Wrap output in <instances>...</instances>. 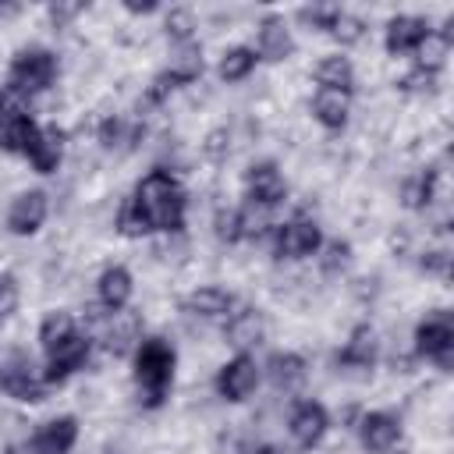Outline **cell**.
Instances as JSON below:
<instances>
[{
    "mask_svg": "<svg viewBox=\"0 0 454 454\" xmlns=\"http://www.w3.org/2000/svg\"><path fill=\"white\" fill-rule=\"evenodd\" d=\"M149 231H181L184 227V192L167 170H153L138 181L131 195Z\"/></svg>",
    "mask_w": 454,
    "mask_h": 454,
    "instance_id": "obj_1",
    "label": "cell"
},
{
    "mask_svg": "<svg viewBox=\"0 0 454 454\" xmlns=\"http://www.w3.org/2000/svg\"><path fill=\"white\" fill-rule=\"evenodd\" d=\"M174 362H177V355L163 337L138 340V348H135V383H138V394L149 408L163 404V397L170 390V380H174Z\"/></svg>",
    "mask_w": 454,
    "mask_h": 454,
    "instance_id": "obj_2",
    "label": "cell"
},
{
    "mask_svg": "<svg viewBox=\"0 0 454 454\" xmlns=\"http://www.w3.org/2000/svg\"><path fill=\"white\" fill-rule=\"evenodd\" d=\"M53 78H57V57L50 50H21L11 60L7 89L18 96H32V92L50 89Z\"/></svg>",
    "mask_w": 454,
    "mask_h": 454,
    "instance_id": "obj_3",
    "label": "cell"
},
{
    "mask_svg": "<svg viewBox=\"0 0 454 454\" xmlns=\"http://www.w3.org/2000/svg\"><path fill=\"white\" fill-rule=\"evenodd\" d=\"M245 192H248V206H259V209H273L287 199V181L284 174L277 170V163H252L245 170Z\"/></svg>",
    "mask_w": 454,
    "mask_h": 454,
    "instance_id": "obj_4",
    "label": "cell"
},
{
    "mask_svg": "<svg viewBox=\"0 0 454 454\" xmlns=\"http://www.w3.org/2000/svg\"><path fill=\"white\" fill-rule=\"evenodd\" d=\"M319 245H323V234H319L316 220H305V216H294V220L280 223L277 227V241H273L280 259H305Z\"/></svg>",
    "mask_w": 454,
    "mask_h": 454,
    "instance_id": "obj_5",
    "label": "cell"
},
{
    "mask_svg": "<svg viewBox=\"0 0 454 454\" xmlns=\"http://www.w3.org/2000/svg\"><path fill=\"white\" fill-rule=\"evenodd\" d=\"M415 348H419V355H426V358L436 362L440 369H450V362H454V326H450L443 316L419 323V330H415Z\"/></svg>",
    "mask_w": 454,
    "mask_h": 454,
    "instance_id": "obj_6",
    "label": "cell"
},
{
    "mask_svg": "<svg viewBox=\"0 0 454 454\" xmlns=\"http://www.w3.org/2000/svg\"><path fill=\"white\" fill-rule=\"evenodd\" d=\"M89 358V337L71 333L64 344H57L53 351H46V372L43 383H64L67 376H74Z\"/></svg>",
    "mask_w": 454,
    "mask_h": 454,
    "instance_id": "obj_7",
    "label": "cell"
},
{
    "mask_svg": "<svg viewBox=\"0 0 454 454\" xmlns=\"http://www.w3.org/2000/svg\"><path fill=\"white\" fill-rule=\"evenodd\" d=\"M259 383V369H255V358L248 355H234L220 372H216V394L223 401H245Z\"/></svg>",
    "mask_w": 454,
    "mask_h": 454,
    "instance_id": "obj_8",
    "label": "cell"
},
{
    "mask_svg": "<svg viewBox=\"0 0 454 454\" xmlns=\"http://www.w3.org/2000/svg\"><path fill=\"white\" fill-rule=\"evenodd\" d=\"M43 390H46V383L32 376L28 358H11L0 365V394L25 401V404H35V401H43Z\"/></svg>",
    "mask_w": 454,
    "mask_h": 454,
    "instance_id": "obj_9",
    "label": "cell"
},
{
    "mask_svg": "<svg viewBox=\"0 0 454 454\" xmlns=\"http://www.w3.org/2000/svg\"><path fill=\"white\" fill-rule=\"evenodd\" d=\"M46 209H50V202H46V195H43L39 188L21 192V195L11 202V209H7V231L18 234V238L35 234V231L43 227V220H46Z\"/></svg>",
    "mask_w": 454,
    "mask_h": 454,
    "instance_id": "obj_10",
    "label": "cell"
},
{
    "mask_svg": "<svg viewBox=\"0 0 454 454\" xmlns=\"http://www.w3.org/2000/svg\"><path fill=\"white\" fill-rule=\"evenodd\" d=\"M287 429H291L294 443L316 447V443L326 436V429H330V415H326V408H323L319 401H301V404L291 411Z\"/></svg>",
    "mask_w": 454,
    "mask_h": 454,
    "instance_id": "obj_11",
    "label": "cell"
},
{
    "mask_svg": "<svg viewBox=\"0 0 454 454\" xmlns=\"http://www.w3.org/2000/svg\"><path fill=\"white\" fill-rule=\"evenodd\" d=\"M433 28H429V21L426 18H419V14H397V18H390L387 21V53H415L422 43H426V35H429Z\"/></svg>",
    "mask_w": 454,
    "mask_h": 454,
    "instance_id": "obj_12",
    "label": "cell"
},
{
    "mask_svg": "<svg viewBox=\"0 0 454 454\" xmlns=\"http://www.w3.org/2000/svg\"><path fill=\"white\" fill-rule=\"evenodd\" d=\"M74 440H78V422H74L71 415H60V419H53V422H46V426L25 443V450H28V454H67V450L74 447Z\"/></svg>",
    "mask_w": 454,
    "mask_h": 454,
    "instance_id": "obj_13",
    "label": "cell"
},
{
    "mask_svg": "<svg viewBox=\"0 0 454 454\" xmlns=\"http://www.w3.org/2000/svg\"><path fill=\"white\" fill-rule=\"evenodd\" d=\"M358 440H362L365 450L387 454V450L401 440V422H397L394 415H387V411H369V415H362V422H358Z\"/></svg>",
    "mask_w": 454,
    "mask_h": 454,
    "instance_id": "obj_14",
    "label": "cell"
},
{
    "mask_svg": "<svg viewBox=\"0 0 454 454\" xmlns=\"http://www.w3.org/2000/svg\"><path fill=\"white\" fill-rule=\"evenodd\" d=\"M231 305H234V298L223 287H199V291H192L184 298V312L199 316V319H223L227 323Z\"/></svg>",
    "mask_w": 454,
    "mask_h": 454,
    "instance_id": "obj_15",
    "label": "cell"
},
{
    "mask_svg": "<svg viewBox=\"0 0 454 454\" xmlns=\"http://www.w3.org/2000/svg\"><path fill=\"white\" fill-rule=\"evenodd\" d=\"M99 301H103V309L106 312H121L124 305H128V298H131V273L124 270V266H106L103 273H99Z\"/></svg>",
    "mask_w": 454,
    "mask_h": 454,
    "instance_id": "obj_16",
    "label": "cell"
},
{
    "mask_svg": "<svg viewBox=\"0 0 454 454\" xmlns=\"http://www.w3.org/2000/svg\"><path fill=\"white\" fill-rule=\"evenodd\" d=\"M348 99H351V92L316 89V99H312V114H316V121H319L323 128H330V131L344 128V121H348Z\"/></svg>",
    "mask_w": 454,
    "mask_h": 454,
    "instance_id": "obj_17",
    "label": "cell"
},
{
    "mask_svg": "<svg viewBox=\"0 0 454 454\" xmlns=\"http://www.w3.org/2000/svg\"><path fill=\"white\" fill-rule=\"evenodd\" d=\"M266 372H270V383L277 390H294L301 387L305 380V358L294 355V351H277L270 362H266Z\"/></svg>",
    "mask_w": 454,
    "mask_h": 454,
    "instance_id": "obj_18",
    "label": "cell"
},
{
    "mask_svg": "<svg viewBox=\"0 0 454 454\" xmlns=\"http://www.w3.org/2000/svg\"><path fill=\"white\" fill-rule=\"evenodd\" d=\"M291 50H294V43H291V32H287L284 18H266L259 25V50L255 53L266 57V60H284Z\"/></svg>",
    "mask_w": 454,
    "mask_h": 454,
    "instance_id": "obj_19",
    "label": "cell"
},
{
    "mask_svg": "<svg viewBox=\"0 0 454 454\" xmlns=\"http://www.w3.org/2000/svg\"><path fill=\"white\" fill-rule=\"evenodd\" d=\"M316 85L319 89H337V92H351V85H355V67H351V60L348 57H323L319 64H316Z\"/></svg>",
    "mask_w": 454,
    "mask_h": 454,
    "instance_id": "obj_20",
    "label": "cell"
},
{
    "mask_svg": "<svg viewBox=\"0 0 454 454\" xmlns=\"http://www.w3.org/2000/svg\"><path fill=\"white\" fill-rule=\"evenodd\" d=\"M110 330H106V351L110 355H124L131 348H138V316L135 312H110Z\"/></svg>",
    "mask_w": 454,
    "mask_h": 454,
    "instance_id": "obj_21",
    "label": "cell"
},
{
    "mask_svg": "<svg viewBox=\"0 0 454 454\" xmlns=\"http://www.w3.org/2000/svg\"><path fill=\"white\" fill-rule=\"evenodd\" d=\"M372 358H376V340H372V330H369V326H358V330L348 337L344 351L337 355V362H340L344 369H372Z\"/></svg>",
    "mask_w": 454,
    "mask_h": 454,
    "instance_id": "obj_22",
    "label": "cell"
},
{
    "mask_svg": "<svg viewBox=\"0 0 454 454\" xmlns=\"http://www.w3.org/2000/svg\"><path fill=\"white\" fill-rule=\"evenodd\" d=\"M262 333V323H259V312L255 309H241V312H231L227 316V340L234 348H245V344H255Z\"/></svg>",
    "mask_w": 454,
    "mask_h": 454,
    "instance_id": "obj_23",
    "label": "cell"
},
{
    "mask_svg": "<svg viewBox=\"0 0 454 454\" xmlns=\"http://www.w3.org/2000/svg\"><path fill=\"white\" fill-rule=\"evenodd\" d=\"M71 333H74V319H71L64 309L46 312V316H43V323H39V344H43L46 351H53L57 344H64Z\"/></svg>",
    "mask_w": 454,
    "mask_h": 454,
    "instance_id": "obj_24",
    "label": "cell"
},
{
    "mask_svg": "<svg viewBox=\"0 0 454 454\" xmlns=\"http://www.w3.org/2000/svg\"><path fill=\"white\" fill-rule=\"evenodd\" d=\"M255 60H259V53H255L252 46H234V50H227L223 60H220V78H223V82H241V78L252 74Z\"/></svg>",
    "mask_w": 454,
    "mask_h": 454,
    "instance_id": "obj_25",
    "label": "cell"
},
{
    "mask_svg": "<svg viewBox=\"0 0 454 454\" xmlns=\"http://www.w3.org/2000/svg\"><path fill=\"white\" fill-rule=\"evenodd\" d=\"M60 153H64V145H60V131H57V128H43V138H39V145H35V153H32L28 163H32L39 174H50V170H57Z\"/></svg>",
    "mask_w": 454,
    "mask_h": 454,
    "instance_id": "obj_26",
    "label": "cell"
},
{
    "mask_svg": "<svg viewBox=\"0 0 454 454\" xmlns=\"http://www.w3.org/2000/svg\"><path fill=\"white\" fill-rule=\"evenodd\" d=\"M447 50H450V35H443V32H436V28H433V32L426 35V43L415 50V53H419V67L436 74V67L443 64Z\"/></svg>",
    "mask_w": 454,
    "mask_h": 454,
    "instance_id": "obj_27",
    "label": "cell"
},
{
    "mask_svg": "<svg viewBox=\"0 0 454 454\" xmlns=\"http://www.w3.org/2000/svg\"><path fill=\"white\" fill-rule=\"evenodd\" d=\"M433 195H436V170H422L415 181L404 184V206H411V209H426L433 202Z\"/></svg>",
    "mask_w": 454,
    "mask_h": 454,
    "instance_id": "obj_28",
    "label": "cell"
},
{
    "mask_svg": "<svg viewBox=\"0 0 454 454\" xmlns=\"http://www.w3.org/2000/svg\"><path fill=\"white\" fill-rule=\"evenodd\" d=\"M362 32H365L362 18H355V14H348V11H340V14H337V21L330 25V35H333L340 46H348V43H358V39H362Z\"/></svg>",
    "mask_w": 454,
    "mask_h": 454,
    "instance_id": "obj_29",
    "label": "cell"
},
{
    "mask_svg": "<svg viewBox=\"0 0 454 454\" xmlns=\"http://www.w3.org/2000/svg\"><path fill=\"white\" fill-rule=\"evenodd\" d=\"M117 231H121L124 238H142V234H153V231L145 227V220H142V213L135 209V202H131V199H124V206H121V213H117Z\"/></svg>",
    "mask_w": 454,
    "mask_h": 454,
    "instance_id": "obj_30",
    "label": "cell"
},
{
    "mask_svg": "<svg viewBox=\"0 0 454 454\" xmlns=\"http://www.w3.org/2000/svg\"><path fill=\"white\" fill-rule=\"evenodd\" d=\"M192 28H195V18H192V11H184V7H174V11L167 14V35H170V39H177V43H188V39H192Z\"/></svg>",
    "mask_w": 454,
    "mask_h": 454,
    "instance_id": "obj_31",
    "label": "cell"
},
{
    "mask_svg": "<svg viewBox=\"0 0 454 454\" xmlns=\"http://www.w3.org/2000/svg\"><path fill=\"white\" fill-rule=\"evenodd\" d=\"M216 238L220 241H238L241 238V216H238V209H220L216 213Z\"/></svg>",
    "mask_w": 454,
    "mask_h": 454,
    "instance_id": "obj_32",
    "label": "cell"
},
{
    "mask_svg": "<svg viewBox=\"0 0 454 454\" xmlns=\"http://www.w3.org/2000/svg\"><path fill=\"white\" fill-rule=\"evenodd\" d=\"M337 14H340V7H301V21L312 28H323V32H330Z\"/></svg>",
    "mask_w": 454,
    "mask_h": 454,
    "instance_id": "obj_33",
    "label": "cell"
},
{
    "mask_svg": "<svg viewBox=\"0 0 454 454\" xmlns=\"http://www.w3.org/2000/svg\"><path fill=\"white\" fill-rule=\"evenodd\" d=\"M14 305H18V284H14V277H0V323L14 312Z\"/></svg>",
    "mask_w": 454,
    "mask_h": 454,
    "instance_id": "obj_34",
    "label": "cell"
},
{
    "mask_svg": "<svg viewBox=\"0 0 454 454\" xmlns=\"http://www.w3.org/2000/svg\"><path fill=\"white\" fill-rule=\"evenodd\" d=\"M348 255H351V245L348 241H333L330 248H326V273H333L337 266H348Z\"/></svg>",
    "mask_w": 454,
    "mask_h": 454,
    "instance_id": "obj_35",
    "label": "cell"
},
{
    "mask_svg": "<svg viewBox=\"0 0 454 454\" xmlns=\"http://www.w3.org/2000/svg\"><path fill=\"white\" fill-rule=\"evenodd\" d=\"M82 11V4H53L50 7V14H53V21H64V18H74Z\"/></svg>",
    "mask_w": 454,
    "mask_h": 454,
    "instance_id": "obj_36",
    "label": "cell"
},
{
    "mask_svg": "<svg viewBox=\"0 0 454 454\" xmlns=\"http://www.w3.org/2000/svg\"><path fill=\"white\" fill-rule=\"evenodd\" d=\"M131 14H149V11H156V4L153 0H145V4H124Z\"/></svg>",
    "mask_w": 454,
    "mask_h": 454,
    "instance_id": "obj_37",
    "label": "cell"
},
{
    "mask_svg": "<svg viewBox=\"0 0 454 454\" xmlns=\"http://www.w3.org/2000/svg\"><path fill=\"white\" fill-rule=\"evenodd\" d=\"M252 454H280V450H277V447H270V443H266V447H255V450H252Z\"/></svg>",
    "mask_w": 454,
    "mask_h": 454,
    "instance_id": "obj_38",
    "label": "cell"
}]
</instances>
